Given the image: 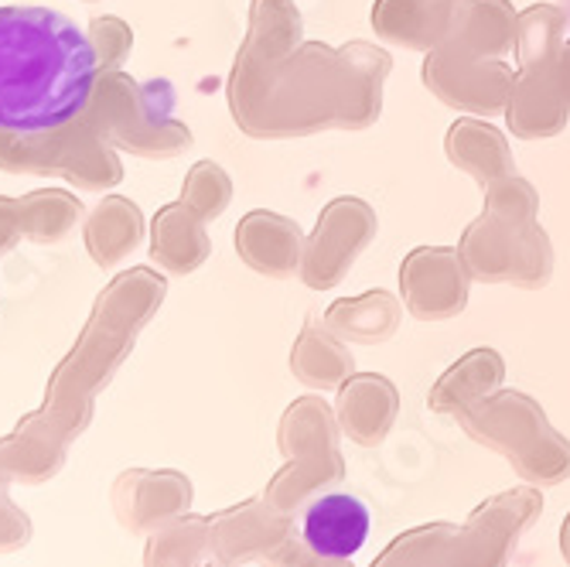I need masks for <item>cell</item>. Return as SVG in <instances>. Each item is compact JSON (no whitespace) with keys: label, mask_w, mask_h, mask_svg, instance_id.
<instances>
[{"label":"cell","mask_w":570,"mask_h":567,"mask_svg":"<svg viewBox=\"0 0 570 567\" xmlns=\"http://www.w3.org/2000/svg\"><path fill=\"white\" fill-rule=\"evenodd\" d=\"M560 8H563V18L570 21V0H560Z\"/></svg>","instance_id":"cell-3"},{"label":"cell","mask_w":570,"mask_h":567,"mask_svg":"<svg viewBox=\"0 0 570 567\" xmlns=\"http://www.w3.org/2000/svg\"><path fill=\"white\" fill-rule=\"evenodd\" d=\"M370 534V509L355 496H322L304 517V540L322 557H352Z\"/></svg>","instance_id":"cell-2"},{"label":"cell","mask_w":570,"mask_h":567,"mask_svg":"<svg viewBox=\"0 0 570 567\" xmlns=\"http://www.w3.org/2000/svg\"><path fill=\"white\" fill-rule=\"evenodd\" d=\"M92 79L96 51L66 14L0 8V127L38 134L69 124Z\"/></svg>","instance_id":"cell-1"}]
</instances>
